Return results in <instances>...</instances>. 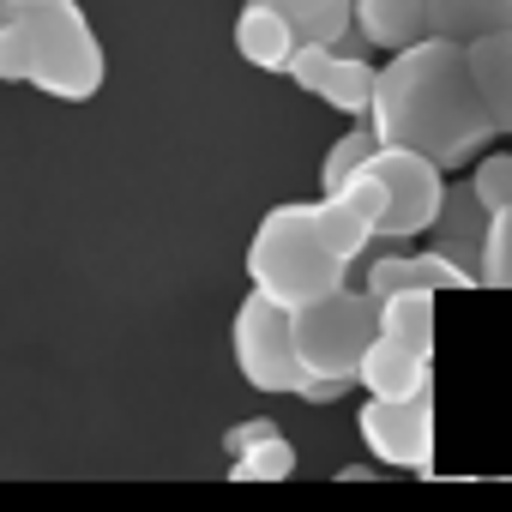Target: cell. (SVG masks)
<instances>
[{
	"mask_svg": "<svg viewBox=\"0 0 512 512\" xmlns=\"http://www.w3.org/2000/svg\"><path fill=\"white\" fill-rule=\"evenodd\" d=\"M476 278L494 284V290H512V205L482 223V266H476Z\"/></svg>",
	"mask_w": 512,
	"mask_h": 512,
	"instance_id": "ac0fdd59",
	"label": "cell"
},
{
	"mask_svg": "<svg viewBox=\"0 0 512 512\" xmlns=\"http://www.w3.org/2000/svg\"><path fill=\"white\" fill-rule=\"evenodd\" d=\"M368 127L380 145H404L434 169H464L494 139V121L464 73V49L446 37H416L392 49V61L374 73Z\"/></svg>",
	"mask_w": 512,
	"mask_h": 512,
	"instance_id": "6da1fadb",
	"label": "cell"
},
{
	"mask_svg": "<svg viewBox=\"0 0 512 512\" xmlns=\"http://www.w3.org/2000/svg\"><path fill=\"white\" fill-rule=\"evenodd\" d=\"M332 55H338V49H326V43H296V49H290V61H284V73H290L302 91H320V79H326Z\"/></svg>",
	"mask_w": 512,
	"mask_h": 512,
	"instance_id": "7402d4cb",
	"label": "cell"
},
{
	"mask_svg": "<svg viewBox=\"0 0 512 512\" xmlns=\"http://www.w3.org/2000/svg\"><path fill=\"white\" fill-rule=\"evenodd\" d=\"M356 428H362V440H368V452L380 464L416 470V476L434 470V404H428V392H416V398H368Z\"/></svg>",
	"mask_w": 512,
	"mask_h": 512,
	"instance_id": "52a82bcc",
	"label": "cell"
},
{
	"mask_svg": "<svg viewBox=\"0 0 512 512\" xmlns=\"http://www.w3.org/2000/svg\"><path fill=\"white\" fill-rule=\"evenodd\" d=\"M350 19H356V31H362L368 43H380V49H404V43L428 37L422 0H350Z\"/></svg>",
	"mask_w": 512,
	"mask_h": 512,
	"instance_id": "4fadbf2b",
	"label": "cell"
},
{
	"mask_svg": "<svg viewBox=\"0 0 512 512\" xmlns=\"http://www.w3.org/2000/svg\"><path fill=\"white\" fill-rule=\"evenodd\" d=\"M368 169H374L380 187H386V211H380L374 235H398V241H410V235H422V229L440 223L446 169H434L428 157H416V151H404V145H374Z\"/></svg>",
	"mask_w": 512,
	"mask_h": 512,
	"instance_id": "8992f818",
	"label": "cell"
},
{
	"mask_svg": "<svg viewBox=\"0 0 512 512\" xmlns=\"http://www.w3.org/2000/svg\"><path fill=\"white\" fill-rule=\"evenodd\" d=\"M13 7H43V0H13Z\"/></svg>",
	"mask_w": 512,
	"mask_h": 512,
	"instance_id": "d4e9b609",
	"label": "cell"
},
{
	"mask_svg": "<svg viewBox=\"0 0 512 512\" xmlns=\"http://www.w3.org/2000/svg\"><path fill=\"white\" fill-rule=\"evenodd\" d=\"M284 476H296V446L284 434H266L229 452V482H284Z\"/></svg>",
	"mask_w": 512,
	"mask_h": 512,
	"instance_id": "9a60e30c",
	"label": "cell"
},
{
	"mask_svg": "<svg viewBox=\"0 0 512 512\" xmlns=\"http://www.w3.org/2000/svg\"><path fill=\"white\" fill-rule=\"evenodd\" d=\"M13 13H19V7H13V0H0V31H7V25H13Z\"/></svg>",
	"mask_w": 512,
	"mask_h": 512,
	"instance_id": "cb8c5ba5",
	"label": "cell"
},
{
	"mask_svg": "<svg viewBox=\"0 0 512 512\" xmlns=\"http://www.w3.org/2000/svg\"><path fill=\"white\" fill-rule=\"evenodd\" d=\"M356 380L368 386V398H416V392H428L434 374H428V356H416V350L374 332V344L356 362Z\"/></svg>",
	"mask_w": 512,
	"mask_h": 512,
	"instance_id": "9c48e42d",
	"label": "cell"
},
{
	"mask_svg": "<svg viewBox=\"0 0 512 512\" xmlns=\"http://www.w3.org/2000/svg\"><path fill=\"white\" fill-rule=\"evenodd\" d=\"M332 199H344V205H350V211H356L368 229H374V223H380V211H386V187H380V175H374L368 163H362V169H356V175H350V181H344Z\"/></svg>",
	"mask_w": 512,
	"mask_h": 512,
	"instance_id": "44dd1931",
	"label": "cell"
},
{
	"mask_svg": "<svg viewBox=\"0 0 512 512\" xmlns=\"http://www.w3.org/2000/svg\"><path fill=\"white\" fill-rule=\"evenodd\" d=\"M235 368L253 392H296L302 386V362H296V344H290V308H278L272 296L253 290L241 308H235Z\"/></svg>",
	"mask_w": 512,
	"mask_h": 512,
	"instance_id": "5b68a950",
	"label": "cell"
},
{
	"mask_svg": "<svg viewBox=\"0 0 512 512\" xmlns=\"http://www.w3.org/2000/svg\"><path fill=\"white\" fill-rule=\"evenodd\" d=\"M314 97H326L338 115H368L374 67H368V61H356V55H332V67H326V79H320V91H314Z\"/></svg>",
	"mask_w": 512,
	"mask_h": 512,
	"instance_id": "2e32d148",
	"label": "cell"
},
{
	"mask_svg": "<svg viewBox=\"0 0 512 512\" xmlns=\"http://www.w3.org/2000/svg\"><path fill=\"white\" fill-rule=\"evenodd\" d=\"M314 223H320V235H326V247L338 253V260H356V253L368 247V235H374V229H368L344 199H332V193L314 199Z\"/></svg>",
	"mask_w": 512,
	"mask_h": 512,
	"instance_id": "e0dca14e",
	"label": "cell"
},
{
	"mask_svg": "<svg viewBox=\"0 0 512 512\" xmlns=\"http://www.w3.org/2000/svg\"><path fill=\"white\" fill-rule=\"evenodd\" d=\"M374 326L380 338L416 350V356H434V290H392L374 302Z\"/></svg>",
	"mask_w": 512,
	"mask_h": 512,
	"instance_id": "7c38bea8",
	"label": "cell"
},
{
	"mask_svg": "<svg viewBox=\"0 0 512 512\" xmlns=\"http://www.w3.org/2000/svg\"><path fill=\"white\" fill-rule=\"evenodd\" d=\"M272 7H278V19L290 25L296 43H326V49H338V43L356 31L350 0H272Z\"/></svg>",
	"mask_w": 512,
	"mask_h": 512,
	"instance_id": "5bb4252c",
	"label": "cell"
},
{
	"mask_svg": "<svg viewBox=\"0 0 512 512\" xmlns=\"http://www.w3.org/2000/svg\"><path fill=\"white\" fill-rule=\"evenodd\" d=\"M470 199L482 205V217H494V211H506V205H512V151H506V157H482V163H476V175H470Z\"/></svg>",
	"mask_w": 512,
	"mask_h": 512,
	"instance_id": "ffe728a7",
	"label": "cell"
},
{
	"mask_svg": "<svg viewBox=\"0 0 512 512\" xmlns=\"http://www.w3.org/2000/svg\"><path fill=\"white\" fill-rule=\"evenodd\" d=\"M458 49H464V73H470L494 133H512V31H488Z\"/></svg>",
	"mask_w": 512,
	"mask_h": 512,
	"instance_id": "ba28073f",
	"label": "cell"
},
{
	"mask_svg": "<svg viewBox=\"0 0 512 512\" xmlns=\"http://www.w3.org/2000/svg\"><path fill=\"white\" fill-rule=\"evenodd\" d=\"M422 25L428 37L470 43L488 31H512V0H422Z\"/></svg>",
	"mask_w": 512,
	"mask_h": 512,
	"instance_id": "8fae6325",
	"label": "cell"
},
{
	"mask_svg": "<svg viewBox=\"0 0 512 512\" xmlns=\"http://www.w3.org/2000/svg\"><path fill=\"white\" fill-rule=\"evenodd\" d=\"M374 145H380V139H374V127H356V133H344V139L326 151V169H320V175H326V193H338V187H344V181H350V175H356L368 157H374Z\"/></svg>",
	"mask_w": 512,
	"mask_h": 512,
	"instance_id": "d6986e66",
	"label": "cell"
},
{
	"mask_svg": "<svg viewBox=\"0 0 512 512\" xmlns=\"http://www.w3.org/2000/svg\"><path fill=\"white\" fill-rule=\"evenodd\" d=\"M103 43L85 19L79 0H43V7H19L13 25L0 31V79L37 85L61 103H91L103 91Z\"/></svg>",
	"mask_w": 512,
	"mask_h": 512,
	"instance_id": "7a4b0ae2",
	"label": "cell"
},
{
	"mask_svg": "<svg viewBox=\"0 0 512 512\" xmlns=\"http://www.w3.org/2000/svg\"><path fill=\"white\" fill-rule=\"evenodd\" d=\"M266 434H278V422H272V416H260V422H241V428H229V434H223V452H241V446L266 440Z\"/></svg>",
	"mask_w": 512,
	"mask_h": 512,
	"instance_id": "603a6c76",
	"label": "cell"
},
{
	"mask_svg": "<svg viewBox=\"0 0 512 512\" xmlns=\"http://www.w3.org/2000/svg\"><path fill=\"white\" fill-rule=\"evenodd\" d=\"M374 332H380L374 326V296H356L350 284H338L332 296H320V302L290 314V344H296L302 374L338 380V386L356 380V362L374 344Z\"/></svg>",
	"mask_w": 512,
	"mask_h": 512,
	"instance_id": "277c9868",
	"label": "cell"
},
{
	"mask_svg": "<svg viewBox=\"0 0 512 512\" xmlns=\"http://www.w3.org/2000/svg\"><path fill=\"white\" fill-rule=\"evenodd\" d=\"M350 260H338V253L326 247L320 223H314V205H272L260 217V229H253L247 241V278L260 296H272L278 308H308L320 296H332L344 284Z\"/></svg>",
	"mask_w": 512,
	"mask_h": 512,
	"instance_id": "3957f363",
	"label": "cell"
},
{
	"mask_svg": "<svg viewBox=\"0 0 512 512\" xmlns=\"http://www.w3.org/2000/svg\"><path fill=\"white\" fill-rule=\"evenodd\" d=\"M290 49H296V37H290V25L278 19L272 0H247L241 19H235V55H241L247 67H260V73H284Z\"/></svg>",
	"mask_w": 512,
	"mask_h": 512,
	"instance_id": "30bf717a",
	"label": "cell"
}]
</instances>
